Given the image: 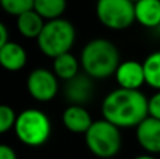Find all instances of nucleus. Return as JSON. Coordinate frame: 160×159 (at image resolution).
<instances>
[{
	"mask_svg": "<svg viewBox=\"0 0 160 159\" xmlns=\"http://www.w3.org/2000/svg\"><path fill=\"white\" fill-rule=\"evenodd\" d=\"M27 65V52L16 41H8L0 49V66L7 72H18Z\"/></svg>",
	"mask_w": 160,
	"mask_h": 159,
	"instance_id": "12",
	"label": "nucleus"
},
{
	"mask_svg": "<svg viewBox=\"0 0 160 159\" xmlns=\"http://www.w3.org/2000/svg\"><path fill=\"white\" fill-rule=\"evenodd\" d=\"M62 123L69 130L70 132L75 134H86L91 124L94 123L91 118L88 110L84 106H78V104H69L63 110L62 114Z\"/></svg>",
	"mask_w": 160,
	"mask_h": 159,
	"instance_id": "11",
	"label": "nucleus"
},
{
	"mask_svg": "<svg viewBox=\"0 0 160 159\" xmlns=\"http://www.w3.org/2000/svg\"><path fill=\"white\" fill-rule=\"evenodd\" d=\"M68 0H35L34 2V10L45 20L62 18L63 13L66 11Z\"/></svg>",
	"mask_w": 160,
	"mask_h": 159,
	"instance_id": "16",
	"label": "nucleus"
},
{
	"mask_svg": "<svg viewBox=\"0 0 160 159\" xmlns=\"http://www.w3.org/2000/svg\"><path fill=\"white\" fill-rule=\"evenodd\" d=\"M148 109H149V115L150 117L160 120V90L159 92H156L155 95L149 99Z\"/></svg>",
	"mask_w": 160,
	"mask_h": 159,
	"instance_id": "20",
	"label": "nucleus"
},
{
	"mask_svg": "<svg viewBox=\"0 0 160 159\" xmlns=\"http://www.w3.org/2000/svg\"><path fill=\"white\" fill-rule=\"evenodd\" d=\"M34 2L35 0H0V7L10 16L18 17L27 11L34 10Z\"/></svg>",
	"mask_w": 160,
	"mask_h": 159,
	"instance_id": "18",
	"label": "nucleus"
},
{
	"mask_svg": "<svg viewBox=\"0 0 160 159\" xmlns=\"http://www.w3.org/2000/svg\"><path fill=\"white\" fill-rule=\"evenodd\" d=\"M16 137L27 146H41L49 140L52 132L51 120L39 109H25L17 114L14 126Z\"/></svg>",
	"mask_w": 160,
	"mask_h": 159,
	"instance_id": "4",
	"label": "nucleus"
},
{
	"mask_svg": "<svg viewBox=\"0 0 160 159\" xmlns=\"http://www.w3.org/2000/svg\"><path fill=\"white\" fill-rule=\"evenodd\" d=\"M0 159H17V154L10 145L0 144Z\"/></svg>",
	"mask_w": 160,
	"mask_h": 159,
	"instance_id": "21",
	"label": "nucleus"
},
{
	"mask_svg": "<svg viewBox=\"0 0 160 159\" xmlns=\"http://www.w3.org/2000/svg\"><path fill=\"white\" fill-rule=\"evenodd\" d=\"M133 159H156L153 155H149V154H146V155H139V156H136V158H133Z\"/></svg>",
	"mask_w": 160,
	"mask_h": 159,
	"instance_id": "23",
	"label": "nucleus"
},
{
	"mask_svg": "<svg viewBox=\"0 0 160 159\" xmlns=\"http://www.w3.org/2000/svg\"><path fill=\"white\" fill-rule=\"evenodd\" d=\"M17 114L13 107L8 104H0V134H6L10 130H14Z\"/></svg>",
	"mask_w": 160,
	"mask_h": 159,
	"instance_id": "19",
	"label": "nucleus"
},
{
	"mask_svg": "<svg viewBox=\"0 0 160 159\" xmlns=\"http://www.w3.org/2000/svg\"><path fill=\"white\" fill-rule=\"evenodd\" d=\"M143 70H145V80L146 85L150 87L160 90V51L149 54L143 62Z\"/></svg>",
	"mask_w": 160,
	"mask_h": 159,
	"instance_id": "17",
	"label": "nucleus"
},
{
	"mask_svg": "<svg viewBox=\"0 0 160 159\" xmlns=\"http://www.w3.org/2000/svg\"><path fill=\"white\" fill-rule=\"evenodd\" d=\"M45 20L35 10H30L27 13L17 17V30L24 38L37 39L45 25Z\"/></svg>",
	"mask_w": 160,
	"mask_h": 159,
	"instance_id": "14",
	"label": "nucleus"
},
{
	"mask_svg": "<svg viewBox=\"0 0 160 159\" xmlns=\"http://www.w3.org/2000/svg\"><path fill=\"white\" fill-rule=\"evenodd\" d=\"M27 92L34 100L48 103L53 100L59 92V82L56 75L47 68H37L31 70L27 78Z\"/></svg>",
	"mask_w": 160,
	"mask_h": 159,
	"instance_id": "7",
	"label": "nucleus"
},
{
	"mask_svg": "<svg viewBox=\"0 0 160 159\" xmlns=\"http://www.w3.org/2000/svg\"><path fill=\"white\" fill-rule=\"evenodd\" d=\"M129 2H132L133 4H135V3H136V2H139V0H129Z\"/></svg>",
	"mask_w": 160,
	"mask_h": 159,
	"instance_id": "24",
	"label": "nucleus"
},
{
	"mask_svg": "<svg viewBox=\"0 0 160 159\" xmlns=\"http://www.w3.org/2000/svg\"><path fill=\"white\" fill-rule=\"evenodd\" d=\"M136 141L149 155L160 154V120L148 115L136 127Z\"/></svg>",
	"mask_w": 160,
	"mask_h": 159,
	"instance_id": "10",
	"label": "nucleus"
},
{
	"mask_svg": "<svg viewBox=\"0 0 160 159\" xmlns=\"http://www.w3.org/2000/svg\"><path fill=\"white\" fill-rule=\"evenodd\" d=\"M88 151L97 158L110 159L115 156L122 146L121 128L107 120H97L84 134Z\"/></svg>",
	"mask_w": 160,
	"mask_h": 159,
	"instance_id": "5",
	"label": "nucleus"
},
{
	"mask_svg": "<svg viewBox=\"0 0 160 159\" xmlns=\"http://www.w3.org/2000/svg\"><path fill=\"white\" fill-rule=\"evenodd\" d=\"M148 103L149 99L141 90L118 87L108 93L102 100V118L118 128H136L149 115Z\"/></svg>",
	"mask_w": 160,
	"mask_h": 159,
	"instance_id": "1",
	"label": "nucleus"
},
{
	"mask_svg": "<svg viewBox=\"0 0 160 159\" xmlns=\"http://www.w3.org/2000/svg\"><path fill=\"white\" fill-rule=\"evenodd\" d=\"M96 16L104 27L121 31L135 23V4L129 0H97Z\"/></svg>",
	"mask_w": 160,
	"mask_h": 159,
	"instance_id": "6",
	"label": "nucleus"
},
{
	"mask_svg": "<svg viewBox=\"0 0 160 159\" xmlns=\"http://www.w3.org/2000/svg\"><path fill=\"white\" fill-rule=\"evenodd\" d=\"M114 76H115V80L121 89L139 90L146 83L143 64L138 61H132V59L121 62Z\"/></svg>",
	"mask_w": 160,
	"mask_h": 159,
	"instance_id": "9",
	"label": "nucleus"
},
{
	"mask_svg": "<svg viewBox=\"0 0 160 159\" xmlns=\"http://www.w3.org/2000/svg\"><path fill=\"white\" fill-rule=\"evenodd\" d=\"M119 64V51L112 41L94 38L83 47L80 54V66L91 79H107L115 75Z\"/></svg>",
	"mask_w": 160,
	"mask_h": 159,
	"instance_id": "2",
	"label": "nucleus"
},
{
	"mask_svg": "<svg viewBox=\"0 0 160 159\" xmlns=\"http://www.w3.org/2000/svg\"><path fill=\"white\" fill-rule=\"evenodd\" d=\"M135 21L146 28L160 24V0H139L135 3Z\"/></svg>",
	"mask_w": 160,
	"mask_h": 159,
	"instance_id": "13",
	"label": "nucleus"
},
{
	"mask_svg": "<svg viewBox=\"0 0 160 159\" xmlns=\"http://www.w3.org/2000/svg\"><path fill=\"white\" fill-rule=\"evenodd\" d=\"M52 72L58 79L68 82L80 73V59H78L72 52H66L53 59Z\"/></svg>",
	"mask_w": 160,
	"mask_h": 159,
	"instance_id": "15",
	"label": "nucleus"
},
{
	"mask_svg": "<svg viewBox=\"0 0 160 159\" xmlns=\"http://www.w3.org/2000/svg\"><path fill=\"white\" fill-rule=\"evenodd\" d=\"M94 79H91L84 72L79 73L73 79L65 83V97L70 104L84 106L93 99L94 95Z\"/></svg>",
	"mask_w": 160,
	"mask_h": 159,
	"instance_id": "8",
	"label": "nucleus"
},
{
	"mask_svg": "<svg viewBox=\"0 0 160 159\" xmlns=\"http://www.w3.org/2000/svg\"><path fill=\"white\" fill-rule=\"evenodd\" d=\"M10 41L8 39V31H7V27H6L4 24H3L2 21H0V49H2L3 47H4L7 42Z\"/></svg>",
	"mask_w": 160,
	"mask_h": 159,
	"instance_id": "22",
	"label": "nucleus"
},
{
	"mask_svg": "<svg viewBox=\"0 0 160 159\" xmlns=\"http://www.w3.org/2000/svg\"><path fill=\"white\" fill-rule=\"evenodd\" d=\"M158 31H159V34H160V24H159V27H158Z\"/></svg>",
	"mask_w": 160,
	"mask_h": 159,
	"instance_id": "25",
	"label": "nucleus"
},
{
	"mask_svg": "<svg viewBox=\"0 0 160 159\" xmlns=\"http://www.w3.org/2000/svg\"><path fill=\"white\" fill-rule=\"evenodd\" d=\"M76 41V28L69 20L56 18L47 21L39 37L37 38V45L39 51L48 58L55 59L56 56L70 52Z\"/></svg>",
	"mask_w": 160,
	"mask_h": 159,
	"instance_id": "3",
	"label": "nucleus"
}]
</instances>
